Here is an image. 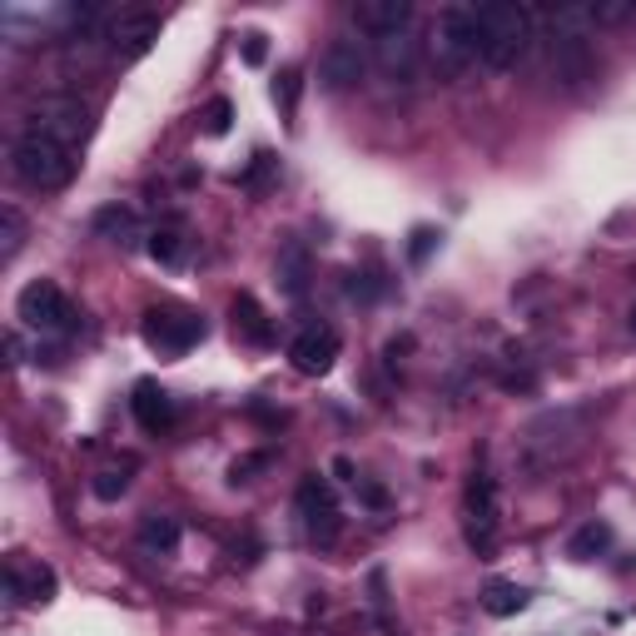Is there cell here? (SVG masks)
<instances>
[{
  "label": "cell",
  "instance_id": "obj_8",
  "mask_svg": "<svg viewBox=\"0 0 636 636\" xmlns=\"http://www.w3.org/2000/svg\"><path fill=\"white\" fill-rule=\"evenodd\" d=\"M140 339L150 343L154 354L179 358V354H189V348L204 339V318L179 314V308H150V314L140 318Z\"/></svg>",
  "mask_w": 636,
  "mask_h": 636
},
{
  "label": "cell",
  "instance_id": "obj_4",
  "mask_svg": "<svg viewBox=\"0 0 636 636\" xmlns=\"http://www.w3.org/2000/svg\"><path fill=\"white\" fill-rule=\"evenodd\" d=\"M11 169H15L21 185L40 189V194H55V189H65L75 179V150L25 130L21 140L11 144Z\"/></svg>",
  "mask_w": 636,
  "mask_h": 636
},
{
  "label": "cell",
  "instance_id": "obj_18",
  "mask_svg": "<svg viewBox=\"0 0 636 636\" xmlns=\"http://www.w3.org/2000/svg\"><path fill=\"white\" fill-rule=\"evenodd\" d=\"M607 547H612V522L592 518V522H582V527L572 532V543H567V557H572V562H592V557H601Z\"/></svg>",
  "mask_w": 636,
  "mask_h": 636
},
{
  "label": "cell",
  "instance_id": "obj_10",
  "mask_svg": "<svg viewBox=\"0 0 636 636\" xmlns=\"http://www.w3.org/2000/svg\"><path fill=\"white\" fill-rule=\"evenodd\" d=\"M318 75H323V85H329V90H358V85L368 80V50H364V40H354V36L329 40V50H323V60H318Z\"/></svg>",
  "mask_w": 636,
  "mask_h": 636
},
{
  "label": "cell",
  "instance_id": "obj_19",
  "mask_svg": "<svg viewBox=\"0 0 636 636\" xmlns=\"http://www.w3.org/2000/svg\"><path fill=\"white\" fill-rule=\"evenodd\" d=\"M478 601H483V612H487V616H518L522 607H527V592H522L518 582L493 577V582L483 587V597H478Z\"/></svg>",
  "mask_w": 636,
  "mask_h": 636
},
{
  "label": "cell",
  "instance_id": "obj_27",
  "mask_svg": "<svg viewBox=\"0 0 636 636\" xmlns=\"http://www.w3.org/2000/svg\"><path fill=\"white\" fill-rule=\"evenodd\" d=\"M200 119H204V135H214V140L229 135V125H234V100H229V94H214Z\"/></svg>",
  "mask_w": 636,
  "mask_h": 636
},
{
  "label": "cell",
  "instance_id": "obj_2",
  "mask_svg": "<svg viewBox=\"0 0 636 636\" xmlns=\"http://www.w3.org/2000/svg\"><path fill=\"white\" fill-rule=\"evenodd\" d=\"M483 60V36H478V5H443L428 30V65L437 80H458Z\"/></svg>",
  "mask_w": 636,
  "mask_h": 636
},
{
  "label": "cell",
  "instance_id": "obj_23",
  "mask_svg": "<svg viewBox=\"0 0 636 636\" xmlns=\"http://www.w3.org/2000/svg\"><path fill=\"white\" fill-rule=\"evenodd\" d=\"M21 244H25V219L15 204H5L0 209V264H11L21 254Z\"/></svg>",
  "mask_w": 636,
  "mask_h": 636
},
{
  "label": "cell",
  "instance_id": "obj_30",
  "mask_svg": "<svg viewBox=\"0 0 636 636\" xmlns=\"http://www.w3.org/2000/svg\"><path fill=\"white\" fill-rule=\"evenodd\" d=\"M264 60H269V36L249 30L244 36V65H264Z\"/></svg>",
  "mask_w": 636,
  "mask_h": 636
},
{
  "label": "cell",
  "instance_id": "obj_29",
  "mask_svg": "<svg viewBox=\"0 0 636 636\" xmlns=\"http://www.w3.org/2000/svg\"><path fill=\"white\" fill-rule=\"evenodd\" d=\"M437 239H443V234H437L433 225H418V229H412V239H408V259H412V264H423L428 254L437 249Z\"/></svg>",
  "mask_w": 636,
  "mask_h": 636
},
{
  "label": "cell",
  "instance_id": "obj_20",
  "mask_svg": "<svg viewBox=\"0 0 636 636\" xmlns=\"http://www.w3.org/2000/svg\"><path fill=\"white\" fill-rule=\"evenodd\" d=\"M90 229L100 239H115V244H130L135 239V209L130 204H105V209H94Z\"/></svg>",
  "mask_w": 636,
  "mask_h": 636
},
{
  "label": "cell",
  "instance_id": "obj_7",
  "mask_svg": "<svg viewBox=\"0 0 636 636\" xmlns=\"http://www.w3.org/2000/svg\"><path fill=\"white\" fill-rule=\"evenodd\" d=\"M294 503H298V518H304L308 543H318V547H333V543H339V527H343L339 497H333V487L323 483L318 472H308L304 483H298Z\"/></svg>",
  "mask_w": 636,
  "mask_h": 636
},
{
  "label": "cell",
  "instance_id": "obj_3",
  "mask_svg": "<svg viewBox=\"0 0 636 636\" xmlns=\"http://www.w3.org/2000/svg\"><path fill=\"white\" fill-rule=\"evenodd\" d=\"M478 36H483V65L487 71H512L532 46V11L512 0L478 5Z\"/></svg>",
  "mask_w": 636,
  "mask_h": 636
},
{
  "label": "cell",
  "instance_id": "obj_17",
  "mask_svg": "<svg viewBox=\"0 0 636 636\" xmlns=\"http://www.w3.org/2000/svg\"><path fill=\"white\" fill-rule=\"evenodd\" d=\"M229 318H234V333L244 343H254V348H269V343H274V323H269V314L259 308V298H254V294H234Z\"/></svg>",
  "mask_w": 636,
  "mask_h": 636
},
{
  "label": "cell",
  "instance_id": "obj_11",
  "mask_svg": "<svg viewBox=\"0 0 636 636\" xmlns=\"http://www.w3.org/2000/svg\"><path fill=\"white\" fill-rule=\"evenodd\" d=\"M373 55H378V71L389 75L393 85H412L418 75H423L428 46L423 40H412V30H398V36L373 40Z\"/></svg>",
  "mask_w": 636,
  "mask_h": 636
},
{
  "label": "cell",
  "instance_id": "obj_34",
  "mask_svg": "<svg viewBox=\"0 0 636 636\" xmlns=\"http://www.w3.org/2000/svg\"><path fill=\"white\" fill-rule=\"evenodd\" d=\"M333 472H339L343 483H358V478H354V462H348V458H333Z\"/></svg>",
  "mask_w": 636,
  "mask_h": 636
},
{
  "label": "cell",
  "instance_id": "obj_35",
  "mask_svg": "<svg viewBox=\"0 0 636 636\" xmlns=\"http://www.w3.org/2000/svg\"><path fill=\"white\" fill-rule=\"evenodd\" d=\"M626 333H632V339H636V304L626 308Z\"/></svg>",
  "mask_w": 636,
  "mask_h": 636
},
{
  "label": "cell",
  "instance_id": "obj_28",
  "mask_svg": "<svg viewBox=\"0 0 636 636\" xmlns=\"http://www.w3.org/2000/svg\"><path fill=\"white\" fill-rule=\"evenodd\" d=\"M587 11H592V25H622L636 5L632 0H597V5H587Z\"/></svg>",
  "mask_w": 636,
  "mask_h": 636
},
{
  "label": "cell",
  "instance_id": "obj_15",
  "mask_svg": "<svg viewBox=\"0 0 636 636\" xmlns=\"http://www.w3.org/2000/svg\"><path fill=\"white\" fill-rule=\"evenodd\" d=\"M130 408H135V423H140L144 433H169V428H175V398H169V393L160 389L154 378L135 383Z\"/></svg>",
  "mask_w": 636,
  "mask_h": 636
},
{
  "label": "cell",
  "instance_id": "obj_24",
  "mask_svg": "<svg viewBox=\"0 0 636 636\" xmlns=\"http://www.w3.org/2000/svg\"><path fill=\"white\" fill-rule=\"evenodd\" d=\"M298 94H304V71H298V65H283L279 80H274V105H279L283 115H294Z\"/></svg>",
  "mask_w": 636,
  "mask_h": 636
},
{
  "label": "cell",
  "instance_id": "obj_14",
  "mask_svg": "<svg viewBox=\"0 0 636 636\" xmlns=\"http://www.w3.org/2000/svg\"><path fill=\"white\" fill-rule=\"evenodd\" d=\"M354 21H358V30H368L373 40L398 36V30H412V0H358Z\"/></svg>",
  "mask_w": 636,
  "mask_h": 636
},
{
  "label": "cell",
  "instance_id": "obj_33",
  "mask_svg": "<svg viewBox=\"0 0 636 636\" xmlns=\"http://www.w3.org/2000/svg\"><path fill=\"white\" fill-rule=\"evenodd\" d=\"M358 493H364V503H373V507L389 503V493H383V487H373V483H358Z\"/></svg>",
  "mask_w": 636,
  "mask_h": 636
},
{
  "label": "cell",
  "instance_id": "obj_16",
  "mask_svg": "<svg viewBox=\"0 0 636 636\" xmlns=\"http://www.w3.org/2000/svg\"><path fill=\"white\" fill-rule=\"evenodd\" d=\"M5 587H11V597H21V601H50L55 597V572H50L46 562H25V557H15V562L5 567Z\"/></svg>",
  "mask_w": 636,
  "mask_h": 636
},
{
  "label": "cell",
  "instance_id": "obj_13",
  "mask_svg": "<svg viewBox=\"0 0 636 636\" xmlns=\"http://www.w3.org/2000/svg\"><path fill=\"white\" fill-rule=\"evenodd\" d=\"M105 36H110V50H115L119 60H140V55H150V46L160 40V15L154 11H119Z\"/></svg>",
  "mask_w": 636,
  "mask_h": 636
},
{
  "label": "cell",
  "instance_id": "obj_25",
  "mask_svg": "<svg viewBox=\"0 0 636 636\" xmlns=\"http://www.w3.org/2000/svg\"><path fill=\"white\" fill-rule=\"evenodd\" d=\"M90 493L100 497V503H119V497L130 493V468H105V472H94Z\"/></svg>",
  "mask_w": 636,
  "mask_h": 636
},
{
  "label": "cell",
  "instance_id": "obj_31",
  "mask_svg": "<svg viewBox=\"0 0 636 636\" xmlns=\"http://www.w3.org/2000/svg\"><path fill=\"white\" fill-rule=\"evenodd\" d=\"M269 169H274V154H254V165H249V175L239 179L244 189H259L264 179H269Z\"/></svg>",
  "mask_w": 636,
  "mask_h": 636
},
{
  "label": "cell",
  "instance_id": "obj_5",
  "mask_svg": "<svg viewBox=\"0 0 636 636\" xmlns=\"http://www.w3.org/2000/svg\"><path fill=\"white\" fill-rule=\"evenodd\" d=\"M25 130L75 150V144L90 135V110H85L75 94H46V100H36V105L25 110Z\"/></svg>",
  "mask_w": 636,
  "mask_h": 636
},
{
  "label": "cell",
  "instance_id": "obj_9",
  "mask_svg": "<svg viewBox=\"0 0 636 636\" xmlns=\"http://www.w3.org/2000/svg\"><path fill=\"white\" fill-rule=\"evenodd\" d=\"M15 318L36 333H60L71 323V304H65L55 279H30L21 289V298H15Z\"/></svg>",
  "mask_w": 636,
  "mask_h": 636
},
{
  "label": "cell",
  "instance_id": "obj_12",
  "mask_svg": "<svg viewBox=\"0 0 636 636\" xmlns=\"http://www.w3.org/2000/svg\"><path fill=\"white\" fill-rule=\"evenodd\" d=\"M339 333L329 329V323H314V329H304L294 343H289V364L298 368L304 378H323L333 364H339Z\"/></svg>",
  "mask_w": 636,
  "mask_h": 636
},
{
  "label": "cell",
  "instance_id": "obj_21",
  "mask_svg": "<svg viewBox=\"0 0 636 636\" xmlns=\"http://www.w3.org/2000/svg\"><path fill=\"white\" fill-rule=\"evenodd\" d=\"M140 547H144V552H175V547H179V522L150 512V518L140 522Z\"/></svg>",
  "mask_w": 636,
  "mask_h": 636
},
{
  "label": "cell",
  "instance_id": "obj_32",
  "mask_svg": "<svg viewBox=\"0 0 636 636\" xmlns=\"http://www.w3.org/2000/svg\"><path fill=\"white\" fill-rule=\"evenodd\" d=\"M264 462H269V458H239L234 468H229V483H249V472L264 468Z\"/></svg>",
  "mask_w": 636,
  "mask_h": 636
},
{
  "label": "cell",
  "instance_id": "obj_6",
  "mask_svg": "<svg viewBox=\"0 0 636 636\" xmlns=\"http://www.w3.org/2000/svg\"><path fill=\"white\" fill-rule=\"evenodd\" d=\"M497 483L487 472H472L468 493H462V537L472 552H493L497 547Z\"/></svg>",
  "mask_w": 636,
  "mask_h": 636
},
{
  "label": "cell",
  "instance_id": "obj_1",
  "mask_svg": "<svg viewBox=\"0 0 636 636\" xmlns=\"http://www.w3.org/2000/svg\"><path fill=\"white\" fill-rule=\"evenodd\" d=\"M597 25H592L587 5H557L552 11V71L567 90H587L597 80Z\"/></svg>",
  "mask_w": 636,
  "mask_h": 636
},
{
  "label": "cell",
  "instance_id": "obj_26",
  "mask_svg": "<svg viewBox=\"0 0 636 636\" xmlns=\"http://www.w3.org/2000/svg\"><path fill=\"white\" fill-rule=\"evenodd\" d=\"M150 259L165 264V269H175V264L185 259V239H179L175 229H154L150 234Z\"/></svg>",
  "mask_w": 636,
  "mask_h": 636
},
{
  "label": "cell",
  "instance_id": "obj_22",
  "mask_svg": "<svg viewBox=\"0 0 636 636\" xmlns=\"http://www.w3.org/2000/svg\"><path fill=\"white\" fill-rule=\"evenodd\" d=\"M279 279H283V289H289V294H304V283H308V249L304 244H289V249H283Z\"/></svg>",
  "mask_w": 636,
  "mask_h": 636
}]
</instances>
